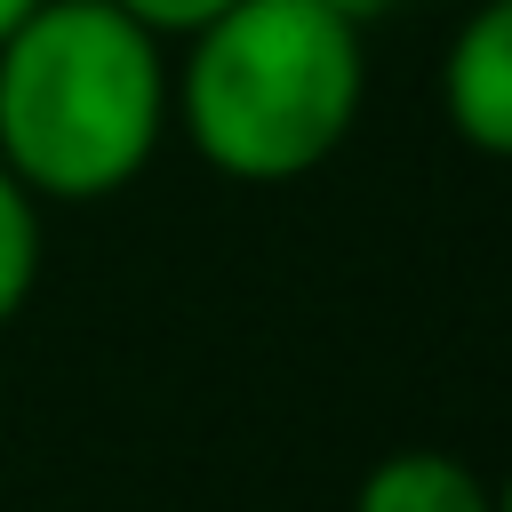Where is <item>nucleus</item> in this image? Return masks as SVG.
Masks as SVG:
<instances>
[{
	"instance_id": "nucleus-1",
	"label": "nucleus",
	"mask_w": 512,
	"mask_h": 512,
	"mask_svg": "<svg viewBox=\"0 0 512 512\" xmlns=\"http://www.w3.org/2000/svg\"><path fill=\"white\" fill-rule=\"evenodd\" d=\"M368 96V32L336 0H232L184 40L168 120L224 184H304Z\"/></svg>"
},
{
	"instance_id": "nucleus-3",
	"label": "nucleus",
	"mask_w": 512,
	"mask_h": 512,
	"mask_svg": "<svg viewBox=\"0 0 512 512\" xmlns=\"http://www.w3.org/2000/svg\"><path fill=\"white\" fill-rule=\"evenodd\" d=\"M440 112L480 160H512V0H480L448 32Z\"/></svg>"
},
{
	"instance_id": "nucleus-8",
	"label": "nucleus",
	"mask_w": 512,
	"mask_h": 512,
	"mask_svg": "<svg viewBox=\"0 0 512 512\" xmlns=\"http://www.w3.org/2000/svg\"><path fill=\"white\" fill-rule=\"evenodd\" d=\"M32 8H40V0H0V40H8V32H16V24L32 16Z\"/></svg>"
},
{
	"instance_id": "nucleus-2",
	"label": "nucleus",
	"mask_w": 512,
	"mask_h": 512,
	"mask_svg": "<svg viewBox=\"0 0 512 512\" xmlns=\"http://www.w3.org/2000/svg\"><path fill=\"white\" fill-rule=\"evenodd\" d=\"M168 136V40L120 0H40L0 40V160L32 200H112Z\"/></svg>"
},
{
	"instance_id": "nucleus-6",
	"label": "nucleus",
	"mask_w": 512,
	"mask_h": 512,
	"mask_svg": "<svg viewBox=\"0 0 512 512\" xmlns=\"http://www.w3.org/2000/svg\"><path fill=\"white\" fill-rule=\"evenodd\" d=\"M120 8H128L152 40H192V32H200V24H216L232 0H120Z\"/></svg>"
},
{
	"instance_id": "nucleus-4",
	"label": "nucleus",
	"mask_w": 512,
	"mask_h": 512,
	"mask_svg": "<svg viewBox=\"0 0 512 512\" xmlns=\"http://www.w3.org/2000/svg\"><path fill=\"white\" fill-rule=\"evenodd\" d=\"M352 512H496V496L448 448H392L360 472Z\"/></svg>"
},
{
	"instance_id": "nucleus-7",
	"label": "nucleus",
	"mask_w": 512,
	"mask_h": 512,
	"mask_svg": "<svg viewBox=\"0 0 512 512\" xmlns=\"http://www.w3.org/2000/svg\"><path fill=\"white\" fill-rule=\"evenodd\" d=\"M336 8H344L352 24H368V16H384V8H400V0H336Z\"/></svg>"
},
{
	"instance_id": "nucleus-5",
	"label": "nucleus",
	"mask_w": 512,
	"mask_h": 512,
	"mask_svg": "<svg viewBox=\"0 0 512 512\" xmlns=\"http://www.w3.org/2000/svg\"><path fill=\"white\" fill-rule=\"evenodd\" d=\"M32 288H40V200L0 160V328L32 304Z\"/></svg>"
},
{
	"instance_id": "nucleus-9",
	"label": "nucleus",
	"mask_w": 512,
	"mask_h": 512,
	"mask_svg": "<svg viewBox=\"0 0 512 512\" xmlns=\"http://www.w3.org/2000/svg\"><path fill=\"white\" fill-rule=\"evenodd\" d=\"M488 496H496V512H512V472H504V480H496Z\"/></svg>"
}]
</instances>
